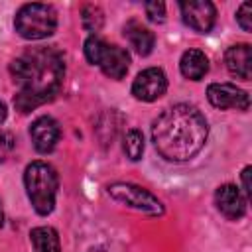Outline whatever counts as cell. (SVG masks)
<instances>
[{"mask_svg": "<svg viewBox=\"0 0 252 252\" xmlns=\"http://www.w3.org/2000/svg\"><path fill=\"white\" fill-rule=\"evenodd\" d=\"M6 114H8V110H6V106H4V102H0V124L6 120Z\"/></svg>", "mask_w": 252, "mask_h": 252, "instance_id": "7402d4cb", "label": "cell"}, {"mask_svg": "<svg viewBox=\"0 0 252 252\" xmlns=\"http://www.w3.org/2000/svg\"><path fill=\"white\" fill-rule=\"evenodd\" d=\"M181 75L191 81H201L209 71V59L201 49H187L179 61Z\"/></svg>", "mask_w": 252, "mask_h": 252, "instance_id": "5bb4252c", "label": "cell"}, {"mask_svg": "<svg viewBox=\"0 0 252 252\" xmlns=\"http://www.w3.org/2000/svg\"><path fill=\"white\" fill-rule=\"evenodd\" d=\"M85 57L89 59V63L98 65L106 77L116 79V81L122 79L130 67L128 51L118 47V45L106 43L98 35H91L85 41Z\"/></svg>", "mask_w": 252, "mask_h": 252, "instance_id": "5b68a950", "label": "cell"}, {"mask_svg": "<svg viewBox=\"0 0 252 252\" xmlns=\"http://www.w3.org/2000/svg\"><path fill=\"white\" fill-rule=\"evenodd\" d=\"M4 224V211H2V205H0V226Z\"/></svg>", "mask_w": 252, "mask_h": 252, "instance_id": "603a6c76", "label": "cell"}, {"mask_svg": "<svg viewBox=\"0 0 252 252\" xmlns=\"http://www.w3.org/2000/svg\"><path fill=\"white\" fill-rule=\"evenodd\" d=\"M215 203L217 209L230 220H236L246 213V199L242 197L240 189L232 183H224L215 191Z\"/></svg>", "mask_w": 252, "mask_h": 252, "instance_id": "8fae6325", "label": "cell"}, {"mask_svg": "<svg viewBox=\"0 0 252 252\" xmlns=\"http://www.w3.org/2000/svg\"><path fill=\"white\" fill-rule=\"evenodd\" d=\"M30 136H32V142H33V148L41 154H49L57 142H59V136H61V128L57 124L55 118L51 116H39L32 122L30 126Z\"/></svg>", "mask_w": 252, "mask_h": 252, "instance_id": "30bf717a", "label": "cell"}, {"mask_svg": "<svg viewBox=\"0 0 252 252\" xmlns=\"http://www.w3.org/2000/svg\"><path fill=\"white\" fill-rule=\"evenodd\" d=\"M89 252H106V250H104V248H91Z\"/></svg>", "mask_w": 252, "mask_h": 252, "instance_id": "cb8c5ba5", "label": "cell"}, {"mask_svg": "<svg viewBox=\"0 0 252 252\" xmlns=\"http://www.w3.org/2000/svg\"><path fill=\"white\" fill-rule=\"evenodd\" d=\"M165 91H167V77L158 67L144 69L142 73H138V77L132 83V94L144 102L158 100L159 96L165 94Z\"/></svg>", "mask_w": 252, "mask_h": 252, "instance_id": "ba28073f", "label": "cell"}, {"mask_svg": "<svg viewBox=\"0 0 252 252\" xmlns=\"http://www.w3.org/2000/svg\"><path fill=\"white\" fill-rule=\"evenodd\" d=\"M179 10L183 16V22L199 32V33H209L215 26L217 20V8L209 0H191V2H179Z\"/></svg>", "mask_w": 252, "mask_h": 252, "instance_id": "52a82bcc", "label": "cell"}, {"mask_svg": "<svg viewBox=\"0 0 252 252\" xmlns=\"http://www.w3.org/2000/svg\"><path fill=\"white\" fill-rule=\"evenodd\" d=\"M236 22L244 32L252 30V4L250 2H242L236 10Z\"/></svg>", "mask_w": 252, "mask_h": 252, "instance_id": "d6986e66", "label": "cell"}, {"mask_svg": "<svg viewBox=\"0 0 252 252\" xmlns=\"http://www.w3.org/2000/svg\"><path fill=\"white\" fill-rule=\"evenodd\" d=\"M106 193L114 201L126 205L128 209H134L138 213H144V215H150V217H161L165 213L163 203L154 193H150L148 189H144L136 183L116 181V183H110L106 187Z\"/></svg>", "mask_w": 252, "mask_h": 252, "instance_id": "8992f818", "label": "cell"}, {"mask_svg": "<svg viewBox=\"0 0 252 252\" xmlns=\"http://www.w3.org/2000/svg\"><path fill=\"white\" fill-rule=\"evenodd\" d=\"M14 148V138L8 132H0V158H4Z\"/></svg>", "mask_w": 252, "mask_h": 252, "instance_id": "ffe728a7", "label": "cell"}, {"mask_svg": "<svg viewBox=\"0 0 252 252\" xmlns=\"http://www.w3.org/2000/svg\"><path fill=\"white\" fill-rule=\"evenodd\" d=\"M124 154H126L128 159H132V161L142 159V154H144V136H142L140 130L130 128V130L124 134Z\"/></svg>", "mask_w": 252, "mask_h": 252, "instance_id": "2e32d148", "label": "cell"}, {"mask_svg": "<svg viewBox=\"0 0 252 252\" xmlns=\"http://www.w3.org/2000/svg\"><path fill=\"white\" fill-rule=\"evenodd\" d=\"M224 65L232 77L250 81V77H252V47L248 43L230 45L224 53Z\"/></svg>", "mask_w": 252, "mask_h": 252, "instance_id": "7c38bea8", "label": "cell"}, {"mask_svg": "<svg viewBox=\"0 0 252 252\" xmlns=\"http://www.w3.org/2000/svg\"><path fill=\"white\" fill-rule=\"evenodd\" d=\"M209 124L199 108L187 102L165 108L152 124V142L167 161H187L205 146Z\"/></svg>", "mask_w": 252, "mask_h": 252, "instance_id": "7a4b0ae2", "label": "cell"}, {"mask_svg": "<svg viewBox=\"0 0 252 252\" xmlns=\"http://www.w3.org/2000/svg\"><path fill=\"white\" fill-rule=\"evenodd\" d=\"M30 240L35 252H61L59 234L51 226H35L30 232Z\"/></svg>", "mask_w": 252, "mask_h": 252, "instance_id": "9a60e30c", "label": "cell"}, {"mask_svg": "<svg viewBox=\"0 0 252 252\" xmlns=\"http://www.w3.org/2000/svg\"><path fill=\"white\" fill-rule=\"evenodd\" d=\"M10 75L18 85L14 104L26 114L59 93L65 77L63 55L53 47L28 49L10 63Z\"/></svg>", "mask_w": 252, "mask_h": 252, "instance_id": "6da1fadb", "label": "cell"}, {"mask_svg": "<svg viewBox=\"0 0 252 252\" xmlns=\"http://www.w3.org/2000/svg\"><path fill=\"white\" fill-rule=\"evenodd\" d=\"M81 22H83V28H85L87 32L96 33V32H100V28H102V24H104V14H102V10H100L98 6L87 4V6L83 8V12H81Z\"/></svg>", "mask_w": 252, "mask_h": 252, "instance_id": "e0dca14e", "label": "cell"}, {"mask_svg": "<svg viewBox=\"0 0 252 252\" xmlns=\"http://www.w3.org/2000/svg\"><path fill=\"white\" fill-rule=\"evenodd\" d=\"M144 8H146V16H148L150 22L161 24V22L165 20V4H163V2H158V0L146 2Z\"/></svg>", "mask_w": 252, "mask_h": 252, "instance_id": "ac0fdd59", "label": "cell"}, {"mask_svg": "<svg viewBox=\"0 0 252 252\" xmlns=\"http://www.w3.org/2000/svg\"><path fill=\"white\" fill-rule=\"evenodd\" d=\"M26 193L37 215H49L55 209V197L59 187V177L53 165L47 161H32L24 171Z\"/></svg>", "mask_w": 252, "mask_h": 252, "instance_id": "3957f363", "label": "cell"}, {"mask_svg": "<svg viewBox=\"0 0 252 252\" xmlns=\"http://www.w3.org/2000/svg\"><path fill=\"white\" fill-rule=\"evenodd\" d=\"M250 171H252L250 165H246V167L242 169V187H244L246 197H250V193H252V189H250Z\"/></svg>", "mask_w": 252, "mask_h": 252, "instance_id": "44dd1931", "label": "cell"}, {"mask_svg": "<svg viewBox=\"0 0 252 252\" xmlns=\"http://www.w3.org/2000/svg\"><path fill=\"white\" fill-rule=\"evenodd\" d=\"M14 26L24 39H43L55 32L57 14L49 4H24L14 18Z\"/></svg>", "mask_w": 252, "mask_h": 252, "instance_id": "277c9868", "label": "cell"}, {"mask_svg": "<svg viewBox=\"0 0 252 252\" xmlns=\"http://www.w3.org/2000/svg\"><path fill=\"white\" fill-rule=\"evenodd\" d=\"M124 37L128 39L130 47H132L138 55H142V57L150 55L152 49H154V45H156V35H154V32L148 30L146 26H142V24L136 22V20H130V22L124 26Z\"/></svg>", "mask_w": 252, "mask_h": 252, "instance_id": "4fadbf2b", "label": "cell"}, {"mask_svg": "<svg viewBox=\"0 0 252 252\" xmlns=\"http://www.w3.org/2000/svg\"><path fill=\"white\" fill-rule=\"evenodd\" d=\"M207 98L215 108H220V110H226V108L248 110L250 108L248 93L238 89L232 83H213V85H209Z\"/></svg>", "mask_w": 252, "mask_h": 252, "instance_id": "9c48e42d", "label": "cell"}]
</instances>
